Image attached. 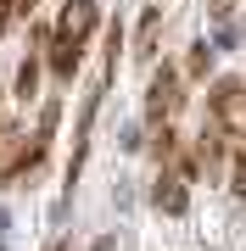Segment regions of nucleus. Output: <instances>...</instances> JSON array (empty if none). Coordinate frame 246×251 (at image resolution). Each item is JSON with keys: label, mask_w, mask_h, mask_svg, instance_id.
I'll use <instances>...</instances> for the list:
<instances>
[{"label": "nucleus", "mask_w": 246, "mask_h": 251, "mask_svg": "<svg viewBox=\"0 0 246 251\" xmlns=\"http://www.w3.org/2000/svg\"><path fill=\"white\" fill-rule=\"evenodd\" d=\"M95 28H101V6H95V0H62L51 39H67V45H79V50H84Z\"/></svg>", "instance_id": "f257e3e1"}, {"label": "nucleus", "mask_w": 246, "mask_h": 251, "mask_svg": "<svg viewBox=\"0 0 246 251\" xmlns=\"http://www.w3.org/2000/svg\"><path fill=\"white\" fill-rule=\"evenodd\" d=\"M39 162H34V145H28V134L17 123H0V184H11V179H23V173H34Z\"/></svg>", "instance_id": "7ed1b4c3"}, {"label": "nucleus", "mask_w": 246, "mask_h": 251, "mask_svg": "<svg viewBox=\"0 0 246 251\" xmlns=\"http://www.w3.org/2000/svg\"><path fill=\"white\" fill-rule=\"evenodd\" d=\"M0 234H6V206H0Z\"/></svg>", "instance_id": "9b49d317"}, {"label": "nucleus", "mask_w": 246, "mask_h": 251, "mask_svg": "<svg viewBox=\"0 0 246 251\" xmlns=\"http://www.w3.org/2000/svg\"><path fill=\"white\" fill-rule=\"evenodd\" d=\"M207 11H213V17H229V11H235V0H207Z\"/></svg>", "instance_id": "1a4fd4ad"}, {"label": "nucleus", "mask_w": 246, "mask_h": 251, "mask_svg": "<svg viewBox=\"0 0 246 251\" xmlns=\"http://www.w3.org/2000/svg\"><path fill=\"white\" fill-rule=\"evenodd\" d=\"M79 62H84V50H79V45H67V39H45V67H51L62 84L79 73Z\"/></svg>", "instance_id": "39448f33"}, {"label": "nucleus", "mask_w": 246, "mask_h": 251, "mask_svg": "<svg viewBox=\"0 0 246 251\" xmlns=\"http://www.w3.org/2000/svg\"><path fill=\"white\" fill-rule=\"evenodd\" d=\"M213 56H219V50H213V39H196V45H191V56H185V67H179V78H207V73H213Z\"/></svg>", "instance_id": "0eeeda50"}, {"label": "nucleus", "mask_w": 246, "mask_h": 251, "mask_svg": "<svg viewBox=\"0 0 246 251\" xmlns=\"http://www.w3.org/2000/svg\"><path fill=\"white\" fill-rule=\"evenodd\" d=\"M151 206L168 212V218H179L185 206H191V179L173 173V168H163V173H157V190H151Z\"/></svg>", "instance_id": "20e7f679"}, {"label": "nucleus", "mask_w": 246, "mask_h": 251, "mask_svg": "<svg viewBox=\"0 0 246 251\" xmlns=\"http://www.w3.org/2000/svg\"><path fill=\"white\" fill-rule=\"evenodd\" d=\"M39 95V56H28L17 67V100H34Z\"/></svg>", "instance_id": "6e6552de"}, {"label": "nucleus", "mask_w": 246, "mask_h": 251, "mask_svg": "<svg viewBox=\"0 0 246 251\" xmlns=\"http://www.w3.org/2000/svg\"><path fill=\"white\" fill-rule=\"evenodd\" d=\"M6 23H11V11H6V0H0V34H6Z\"/></svg>", "instance_id": "9d476101"}, {"label": "nucleus", "mask_w": 246, "mask_h": 251, "mask_svg": "<svg viewBox=\"0 0 246 251\" xmlns=\"http://www.w3.org/2000/svg\"><path fill=\"white\" fill-rule=\"evenodd\" d=\"M157 34H163V6H146V17L135 28V62H151L157 56Z\"/></svg>", "instance_id": "423d86ee"}, {"label": "nucleus", "mask_w": 246, "mask_h": 251, "mask_svg": "<svg viewBox=\"0 0 246 251\" xmlns=\"http://www.w3.org/2000/svg\"><path fill=\"white\" fill-rule=\"evenodd\" d=\"M185 106L179 95V67H157L151 90H146V123H173V112Z\"/></svg>", "instance_id": "f03ea898"}]
</instances>
